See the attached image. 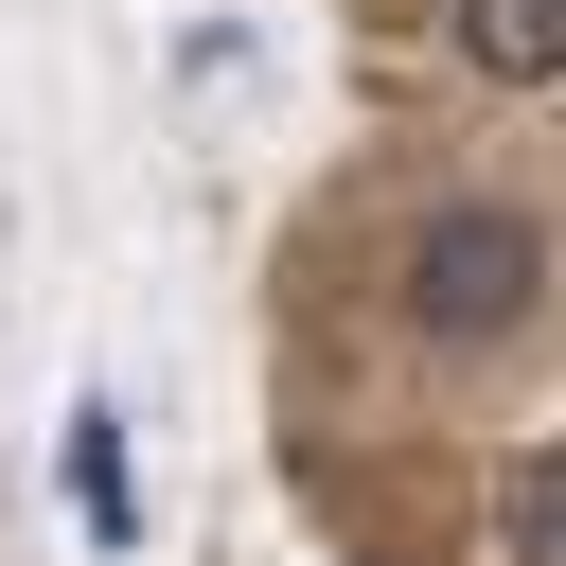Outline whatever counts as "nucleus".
<instances>
[{
	"label": "nucleus",
	"instance_id": "1",
	"mask_svg": "<svg viewBox=\"0 0 566 566\" xmlns=\"http://www.w3.org/2000/svg\"><path fill=\"white\" fill-rule=\"evenodd\" d=\"M531 301H548V230H531L513 195H460V212L407 230V318H424V336H513Z\"/></svg>",
	"mask_w": 566,
	"mask_h": 566
},
{
	"label": "nucleus",
	"instance_id": "2",
	"mask_svg": "<svg viewBox=\"0 0 566 566\" xmlns=\"http://www.w3.org/2000/svg\"><path fill=\"white\" fill-rule=\"evenodd\" d=\"M442 35L495 88H566V0H442Z\"/></svg>",
	"mask_w": 566,
	"mask_h": 566
},
{
	"label": "nucleus",
	"instance_id": "3",
	"mask_svg": "<svg viewBox=\"0 0 566 566\" xmlns=\"http://www.w3.org/2000/svg\"><path fill=\"white\" fill-rule=\"evenodd\" d=\"M495 548H513V566H566V442H531V460H513V495H495Z\"/></svg>",
	"mask_w": 566,
	"mask_h": 566
},
{
	"label": "nucleus",
	"instance_id": "4",
	"mask_svg": "<svg viewBox=\"0 0 566 566\" xmlns=\"http://www.w3.org/2000/svg\"><path fill=\"white\" fill-rule=\"evenodd\" d=\"M71 513H88V531H124V424H106V407L71 424Z\"/></svg>",
	"mask_w": 566,
	"mask_h": 566
}]
</instances>
